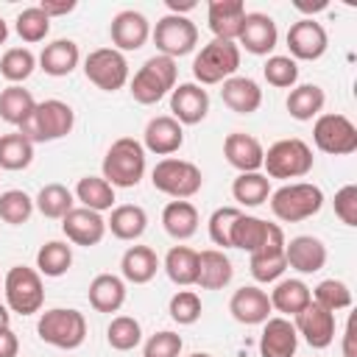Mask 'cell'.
Returning a JSON list of instances; mask_svg holds the SVG:
<instances>
[{"mask_svg": "<svg viewBox=\"0 0 357 357\" xmlns=\"http://www.w3.org/2000/svg\"><path fill=\"white\" fill-rule=\"evenodd\" d=\"M103 178L112 187H137L145 176V148L139 139L134 137H120L109 145L106 156H103Z\"/></svg>", "mask_w": 357, "mask_h": 357, "instance_id": "6da1fadb", "label": "cell"}, {"mask_svg": "<svg viewBox=\"0 0 357 357\" xmlns=\"http://www.w3.org/2000/svg\"><path fill=\"white\" fill-rule=\"evenodd\" d=\"M75 126V112L70 103L59 100V98H50V100H42L36 103L33 114L20 126V134L28 139V142H53V139H61L73 131Z\"/></svg>", "mask_w": 357, "mask_h": 357, "instance_id": "7a4b0ae2", "label": "cell"}, {"mask_svg": "<svg viewBox=\"0 0 357 357\" xmlns=\"http://www.w3.org/2000/svg\"><path fill=\"white\" fill-rule=\"evenodd\" d=\"M176 78H178V67H176V59H167V56H151L131 78V98L142 106H153L159 103L167 92H173L176 86Z\"/></svg>", "mask_w": 357, "mask_h": 357, "instance_id": "3957f363", "label": "cell"}, {"mask_svg": "<svg viewBox=\"0 0 357 357\" xmlns=\"http://www.w3.org/2000/svg\"><path fill=\"white\" fill-rule=\"evenodd\" d=\"M237 67H240V47L237 42H226V39L206 42L192 59V75H195V84L201 86L223 84L237 73Z\"/></svg>", "mask_w": 357, "mask_h": 357, "instance_id": "277c9868", "label": "cell"}, {"mask_svg": "<svg viewBox=\"0 0 357 357\" xmlns=\"http://www.w3.org/2000/svg\"><path fill=\"white\" fill-rule=\"evenodd\" d=\"M324 206V190L310 181H293L271 192V212L284 223H298L318 215Z\"/></svg>", "mask_w": 357, "mask_h": 357, "instance_id": "5b68a950", "label": "cell"}, {"mask_svg": "<svg viewBox=\"0 0 357 357\" xmlns=\"http://www.w3.org/2000/svg\"><path fill=\"white\" fill-rule=\"evenodd\" d=\"M36 332H39L42 343L70 351L86 340V318H84V312H78L73 307H53L39 315Z\"/></svg>", "mask_w": 357, "mask_h": 357, "instance_id": "8992f818", "label": "cell"}, {"mask_svg": "<svg viewBox=\"0 0 357 357\" xmlns=\"http://www.w3.org/2000/svg\"><path fill=\"white\" fill-rule=\"evenodd\" d=\"M312 165H315L312 148L298 137L273 142L262 156V167L268 178H301L312 170Z\"/></svg>", "mask_w": 357, "mask_h": 357, "instance_id": "52a82bcc", "label": "cell"}, {"mask_svg": "<svg viewBox=\"0 0 357 357\" xmlns=\"http://www.w3.org/2000/svg\"><path fill=\"white\" fill-rule=\"evenodd\" d=\"M151 181L159 192L170 195L173 201H187L192 198L201 184H204V176H201V167L195 162H187V159H176V156H165L162 162H156V167L151 170Z\"/></svg>", "mask_w": 357, "mask_h": 357, "instance_id": "ba28073f", "label": "cell"}, {"mask_svg": "<svg viewBox=\"0 0 357 357\" xmlns=\"http://www.w3.org/2000/svg\"><path fill=\"white\" fill-rule=\"evenodd\" d=\"M3 293H6V307L20 315H33L45 304L42 276H39V271L25 268V265L8 268L6 279H3Z\"/></svg>", "mask_w": 357, "mask_h": 357, "instance_id": "9c48e42d", "label": "cell"}, {"mask_svg": "<svg viewBox=\"0 0 357 357\" xmlns=\"http://www.w3.org/2000/svg\"><path fill=\"white\" fill-rule=\"evenodd\" d=\"M312 142L329 156H349L357 151V126L337 112L318 114L312 126Z\"/></svg>", "mask_w": 357, "mask_h": 357, "instance_id": "30bf717a", "label": "cell"}, {"mask_svg": "<svg viewBox=\"0 0 357 357\" xmlns=\"http://www.w3.org/2000/svg\"><path fill=\"white\" fill-rule=\"evenodd\" d=\"M151 36H153L159 56H167V59H181V56L192 53L198 45L195 22L190 17H178V14H165L156 22V28L151 31Z\"/></svg>", "mask_w": 357, "mask_h": 357, "instance_id": "8fae6325", "label": "cell"}, {"mask_svg": "<svg viewBox=\"0 0 357 357\" xmlns=\"http://www.w3.org/2000/svg\"><path fill=\"white\" fill-rule=\"evenodd\" d=\"M84 75L103 92H117L128 81V61L114 47H98L84 59Z\"/></svg>", "mask_w": 357, "mask_h": 357, "instance_id": "7c38bea8", "label": "cell"}, {"mask_svg": "<svg viewBox=\"0 0 357 357\" xmlns=\"http://www.w3.org/2000/svg\"><path fill=\"white\" fill-rule=\"evenodd\" d=\"M287 47H290V59H301V61H315L326 53L329 47V36L324 31V25L312 17H304L298 22L290 25L287 31Z\"/></svg>", "mask_w": 357, "mask_h": 357, "instance_id": "4fadbf2b", "label": "cell"}, {"mask_svg": "<svg viewBox=\"0 0 357 357\" xmlns=\"http://www.w3.org/2000/svg\"><path fill=\"white\" fill-rule=\"evenodd\" d=\"M279 42V31L273 17L262 14V11H245L240 36H237V47L248 50L251 56H268Z\"/></svg>", "mask_w": 357, "mask_h": 357, "instance_id": "5bb4252c", "label": "cell"}, {"mask_svg": "<svg viewBox=\"0 0 357 357\" xmlns=\"http://www.w3.org/2000/svg\"><path fill=\"white\" fill-rule=\"evenodd\" d=\"M296 332L312 346V349H326L335 340V312L324 310L321 304L310 301L298 315H293Z\"/></svg>", "mask_w": 357, "mask_h": 357, "instance_id": "9a60e30c", "label": "cell"}, {"mask_svg": "<svg viewBox=\"0 0 357 357\" xmlns=\"http://www.w3.org/2000/svg\"><path fill=\"white\" fill-rule=\"evenodd\" d=\"M109 36H112L114 50H120V53L139 50L151 36V22H148V17L142 11L126 8V11L114 14V20L109 25Z\"/></svg>", "mask_w": 357, "mask_h": 357, "instance_id": "2e32d148", "label": "cell"}, {"mask_svg": "<svg viewBox=\"0 0 357 357\" xmlns=\"http://www.w3.org/2000/svg\"><path fill=\"white\" fill-rule=\"evenodd\" d=\"M170 117L178 120L181 126H195L206 117L209 112V95L201 84L195 81H187V84H178L173 86L170 92Z\"/></svg>", "mask_w": 357, "mask_h": 357, "instance_id": "e0dca14e", "label": "cell"}, {"mask_svg": "<svg viewBox=\"0 0 357 357\" xmlns=\"http://www.w3.org/2000/svg\"><path fill=\"white\" fill-rule=\"evenodd\" d=\"M61 231L70 243L75 245H98L106 234V220L100 218V212H92L86 206H73L64 218H61Z\"/></svg>", "mask_w": 357, "mask_h": 357, "instance_id": "ac0fdd59", "label": "cell"}, {"mask_svg": "<svg viewBox=\"0 0 357 357\" xmlns=\"http://www.w3.org/2000/svg\"><path fill=\"white\" fill-rule=\"evenodd\" d=\"M284 231H282V226L271 234V240L259 248V251H254L251 254V262H248V268H251V276L257 279V282H262V284H268V282H279V276L287 271V259H284Z\"/></svg>", "mask_w": 357, "mask_h": 357, "instance_id": "d6986e66", "label": "cell"}, {"mask_svg": "<svg viewBox=\"0 0 357 357\" xmlns=\"http://www.w3.org/2000/svg\"><path fill=\"white\" fill-rule=\"evenodd\" d=\"M184 145V128L178 120H173L170 114H159L151 117L145 131H142V148L156 153V156H170Z\"/></svg>", "mask_w": 357, "mask_h": 357, "instance_id": "ffe728a7", "label": "cell"}, {"mask_svg": "<svg viewBox=\"0 0 357 357\" xmlns=\"http://www.w3.org/2000/svg\"><path fill=\"white\" fill-rule=\"evenodd\" d=\"M298 332L290 318H268L259 335V357H296Z\"/></svg>", "mask_w": 357, "mask_h": 357, "instance_id": "44dd1931", "label": "cell"}, {"mask_svg": "<svg viewBox=\"0 0 357 357\" xmlns=\"http://www.w3.org/2000/svg\"><path fill=\"white\" fill-rule=\"evenodd\" d=\"M245 20V3L243 0H209L206 6V22L215 39L237 42L240 28Z\"/></svg>", "mask_w": 357, "mask_h": 357, "instance_id": "7402d4cb", "label": "cell"}, {"mask_svg": "<svg viewBox=\"0 0 357 357\" xmlns=\"http://www.w3.org/2000/svg\"><path fill=\"white\" fill-rule=\"evenodd\" d=\"M271 298L265 290L254 287V284H243L240 290H234L231 301H229V312L234 321L254 326V324H265L271 318Z\"/></svg>", "mask_w": 357, "mask_h": 357, "instance_id": "603a6c76", "label": "cell"}, {"mask_svg": "<svg viewBox=\"0 0 357 357\" xmlns=\"http://www.w3.org/2000/svg\"><path fill=\"white\" fill-rule=\"evenodd\" d=\"M223 156L231 167H237L240 173H257L262 167V156H265V148L257 137L251 134H243V131H231L226 139H223Z\"/></svg>", "mask_w": 357, "mask_h": 357, "instance_id": "cb8c5ba5", "label": "cell"}, {"mask_svg": "<svg viewBox=\"0 0 357 357\" xmlns=\"http://www.w3.org/2000/svg\"><path fill=\"white\" fill-rule=\"evenodd\" d=\"M284 259L287 268L298 273H315L326 265V245L312 234H298L290 243H284Z\"/></svg>", "mask_w": 357, "mask_h": 357, "instance_id": "d4e9b609", "label": "cell"}, {"mask_svg": "<svg viewBox=\"0 0 357 357\" xmlns=\"http://www.w3.org/2000/svg\"><path fill=\"white\" fill-rule=\"evenodd\" d=\"M220 98L237 114H254L262 106V89L248 75H231V78H226L223 81V89H220Z\"/></svg>", "mask_w": 357, "mask_h": 357, "instance_id": "484cf974", "label": "cell"}, {"mask_svg": "<svg viewBox=\"0 0 357 357\" xmlns=\"http://www.w3.org/2000/svg\"><path fill=\"white\" fill-rule=\"evenodd\" d=\"M234 276L231 259L220 251V248H206L198 251V276L195 284L204 290H223Z\"/></svg>", "mask_w": 357, "mask_h": 357, "instance_id": "4316f807", "label": "cell"}, {"mask_svg": "<svg viewBox=\"0 0 357 357\" xmlns=\"http://www.w3.org/2000/svg\"><path fill=\"white\" fill-rule=\"evenodd\" d=\"M78 61H81V50L73 39H53L39 53V67L53 78L70 75L78 67Z\"/></svg>", "mask_w": 357, "mask_h": 357, "instance_id": "83f0119b", "label": "cell"}, {"mask_svg": "<svg viewBox=\"0 0 357 357\" xmlns=\"http://www.w3.org/2000/svg\"><path fill=\"white\" fill-rule=\"evenodd\" d=\"M276 229H279V223H268V220H262L257 215H245L243 212L237 218L234 229H231V248H243V251L254 254L271 240V234Z\"/></svg>", "mask_w": 357, "mask_h": 357, "instance_id": "f1b7e54d", "label": "cell"}, {"mask_svg": "<svg viewBox=\"0 0 357 357\" xmlns=\"http://www.w3.org/2000/svg\"><path fill=\"white\" fill-rule=\"evenodd\" d=\"M89 304L95 312H117L126 301V282L114 273H98L89 282Z\"/></svg>", "mask_w": 357, "mask_h": 357, "instance_id": "f546056e", "label": "cell"}, {"mask_svg": "<svg viewBox=\"0 0 357 357\" xmlns=\"http://www.w3.org/2000/svg\"><path fill=\"white\" fill-rule=\"evenodd\" d=\"M156 271H159V257L148 245H131L120 259L123 282H131V284H148L156 276Z\"/></svg>", "mask_w": 357, "mask_h": 357, "instance_id": "4dcf8cb0", "label": "cell"}, {"mask_svg": "<svg viewBox=\"0 0 357 357\" xmlns=\"http://www.w3.org/2000/svg\"><path fill=\"white\" fill-rule=\"evenodd\" d=\"M106 229L117 240H139L148 229V215L137 204H120V206L112 209V215L106 220Z\"/></svg>", "mask_w": 357, "mask_h": 357, "instance_id": "1f68e13d", "label": "cell"}, {"mask_svg": "<svg viewBox=\"0 0 357 357\" xmlns=\"http://www.w3.org/2000/svg\"><path fill=\"white\" fill-rule=\"evenodd\" d=\"M268 298H271V307L287 318V315H298L312 301V290L301 279H279Z\"/></svg>", "mask_w": 357, "mask_h": 357, "instance_id": "d6a6232c", "label": "cell"}, {"mask_svg": "<svg viewBox=\"0 0 357 357\" xmlns=\"http://www.w3.org/2000/svg\"><path fill=\"white\" fill-rule=\"evenodd\" d=\"M324 103H326V95H324V89L318 84H298V86L290 89V95L284 100L290 117L293 120H301V123L318 117L321 109H324Z\"/></svg>", "mask_w": 357, "mask_h": 357, "instance_id": "836d02e7", "label": "cell"}, {"mask_svg": "<svg viewBox=\"0 0 357 357\" xmlns=\"http://www.w3.org/2000/svg\"><path fill=\"white\" fill-rule=\"evenodd\" d=\"M162 226L173 240H190L198 231V209L190 201H170L162 209Z\"/></svg>", "mask_w": 357, "mask_h": 357, "instance_id": "e575fe53", "label": "cell"}, {"mask_svg": "<svg viewBox=\"0 0 357 357\" xmlns=\"http://www.w3.org/2000/svg\"><path fill=\"white\" fill-rule=\"evenodd\" d=\"M75 201H81V206L92 209V212H106L114 206V187L103 178V176H84L75 184Z\"/></svg>", "mask_w": 357, "mask_h": 357, "instance_id": "d590c367", "label": "cell"}, {"mask_svg": "<svg viewBox=\"0 0 357 357\" xmlns=\"http://www.w3.org/2000/svg\"><path fill=\"white\" fill-rule=\"evenodd\" d=\"M36 109V100L28 89H22L20 84H8L6 89H0V117L11 126H22Z\"/></svg>", "mask_w": 357, "mask_h": 357, "instance_id": "8d00e7d4", "label": "cell"}, {"mask_svg": "<svg viewBox=\"0 0 357 357\" xmlns=\"http://www.w3.org/2000/svg\"><path fill=\"white\" fill-rule=\"evenodd\" d=\"M165 273L178 287L195 284V276H198V251H192L187 245H173L167 251V257H165Z\"/></svg>", "mask_w": 357, "mask_h": 357, "instance_id": "74e56055", "label": "cell"}, {"mask_svg": "<svg viewBox=\"0 0 357 357\" xmlns=\"http://www.w3.org/2000/svg\"><path fill=\"white\" fill-rule=\"evenodd\" d=\"M231 195L240 206H259L271 198V178L265 173H240L231 184Z\"/></svg>", "mask_w": 357, "mask_h": 357, "instance_id": "f35d334b", "label": "cell"}, {"mask_svg": "<svg viewBox=\"0 0 357 357\" xmlns=\"http://www.w3.org/2000/svg\"><path fill=\"white\" fill-rule=\"evenodd\" d=\"M73 204H75L73 190L64 187V184H59V181L45 184V187L39 190V195L33 198V206H36L45 218H53V220H61V218L73 209Z\"/></svg>", "mask_w": 357, "mask_h": 357, "instance_id": "ab89813d", "label": "cell"}, {"mask_svg": "<svg viewBox=\"0 0 357 357\" xmlns=\"http://www.w3.org/2000/svg\"><path fill=\"white\" fill-rule=\"evenodd\" d=\"M70 265H73V248L67 243H61V240H50L36 251L39 276H50V279L64 276L70 271Z\"/></svg>", "mask_w": 357, "mask_h": 357, "instance_id": "60d3db41", "label": "cell"}, {"mask_svg": "<svg viewBox=\"0 0 357 357\" xmlns=\"http://www.w3.org/2000/svg\"><path fill=\"white\" fill-rule=\"evenodd\" d=\"M33 162V142L20 131L0 134V170H25Z\"/></svg>", "mask_w": 357, "mask_h": 357, "instance_id": "b9f144b4", "label": "cell"}, {"mask_svg": "<svg viewBox=\"0 0 357 357\" xmlns=\"http://www.w3.org/2000/svg\"><path fill=\"white\" fill-rule=\"evenodd\" d=\"M106 340L117 351H131V349H137L142 343V326L131 315H117L106 326Z\"/></svg>", "mask_w": 357, "mask_h": 357, "instance_id": "7bdbcfd3", "label": "cell"}, {"mask_svg": "<svg viewBox=\"0 0 357 357\" xmlns=\"http://www.w3.org/2000/svg\"><path fill=\"white\" fill-rule=\"evenodd\" d=\"M33 70H36V56L28 47H11L0 59V75L8 84H22L25 78H31Z\"/></svg>", "mask_w": 357, "mask_h": 357, "instance_id": "ee69618b", "label": "cell"}, {"mask_svg": "<svg viewBox=\"0 0 357 357\" xmlns=\"http://www.w3.org/2000/svg\"><path fill=\"white\" fill-rule=\"evenodd\" d=\"M14 28H17V33H20L22 42L36 45V42H42V39L50 33V17H47L39 6H28V8H22V11L17 14Z\"/></svg>", "mask_w": 357, "mask_h": 357, "instance_id": "f6af8a7d", "label": "cell"}, {"mask_svg": "<svg viewBox=\"0 0 357 357\" xmlns=\"http://www.w3.org/2000/svg\"><path fill=\"white\" fill-rule=\"evenodd\" d=\"M33 215V198L25 190H6L0 192V220L8 226H22Z\"/></svg>", "mask_w": 357, "mask_h": 357, "instance_id": "bcb514c9", "label": "cell"}, {"mask_svg": "<svg viewBox=\"0 0 357 357\" xmlns=\"http://www.w3.org/2000/svg\"><path fill=\"white\" fill-rule=\"evenodd\" d=\"M312 301L321 304V307L329 310V312L349 310V307H351V290H349V284L340 282V279H324V282L315 287Z\"/></svg>", "mask_w": 357, "mask_h": 357, "instance_id": "7dc6e473", "label": "cell"}, {"mask_svg": "<svg viewBox=\"0 0 357 357\" xmlns=\"http://www.w3.org/2000/svg\"><path fill=\"white\" fill-rule=\"evenodd\" d=\"M262 75L276 89H293L296 81H298V64L290 56H268V61L262 67Z\"/></svg>", "mask_w": 357, "mask_h": 357, "instance_id": "c3c4849f", "label": "cell"}, {"mask_svg": "<svg viewBox=\"0 0 357 357\" xmlns=\"http://www.w3.org/2000/svg\"><path fill=\"white\" fill-rule=\"evenodd\" d=\"M243 212L237 206H220L209 218V240L220 248H231V229Z\"/></svg>", "mask_w": 357, "mask_h": 357, "instance_id": "681fc988", "label": "cell"}, {"mask_svg": "<svg viewBox=\"0 0 357 357\" xmlns=\"http://www.w3.org/2000/svg\"><path fill=\"white\" fill-rule=\"evenodd\" d=\"M201 298H198V293L195 290H178L173 298H170V304H167V312H170V318L176 321V324H181V326H190V324H195L198 318H201Z\"/></svg>", "mask_w": 357, "mask_h": 357, "instance_id": "f907efd6", "label": "cell"}, {"mask_svg": "<svg viewBox=\"0 0 357 357\" xmlns=\"http://www.w3.org/2000/svg\"><path fill=\"white\" fill-rule=\"evenodd\" d=\"M181 349H184L181 335H176L170 329H162V332H156V335H151L145 340L142 357H178Z\"/></svg>", "mask_w": 357, "mask_h": 357, "instance_id": "816d5d0a", "label": "cell"}, {"mask_svg": "<svg viewBox=\"0 0 357 357\" xmlns=\"http://www.w3.org/2000/svg\"><path fill=\"white\" fill-rule=\"evenodd\" d=\"M335 215L346 226H357V184H346L335 192Z\"/></svg>", "mask_w": 357, "mask_h": 357, "instance_id": "f5cc1de1", "label": "cell"}, {"mask_svg": "<svg viewBox=\"0 0 357 357\" xmlns=\"http://www.w3.org/2000/svg\"><path fill=\"white\" fill-rule=\"evenodd\" d=\"M75 0H42L39 3V8L53 20V17H64V14H70V11H75Z\"/></svg>", "mask_w": 357, "mask_h": 357, "instance_id": "db71d44e", "label": "cell"}, {"mask_svg": "<svg viewBox=\"0 0 357 357\" xmlns=\"http://www.w3.org/2000/svg\"><path fill=\"white\" fill-rule=\"evenodd\" d=\"M17 351H20V340L11 332V326L0 329V357H17Z\"/></svg>", "mask_w": 357, "mask_h": 357, "instance_id": "11a10c76", "label": "cell"}, {"mask_svg": "<svg viewBox=\"0 0 357 357\" xmlns=\"http://www.w3.org/2000/svg\"><path fill=\"white\" fill-rule=\"evenodd\" d=\"M343 357H357V349H354V321L346 324V335H343Z\"/></svg>", "mask_w": 357, "mask_h": 357, "instance_id": "9f6ffc18", "label": "cell"}, {"mask_svg": "<svg viewBox=\"0 0 357 357\" xmlns=\"http://www.w3.org/2000/svg\"><path fill=\"white\" fill-rule=\"evenodd\" d=\"M167 8H170V14H178V17H184V11H192L195 8V0H167Z\"/></svg>", "mask_w": 357, "mask_h": 357, "instance_id": "6f0895ef", "label": "cell"}, {"mask_svg": "<svg viewBox=\"0 0 357 357\" xmlns=\"http://www.w3.org/2000/svg\"><path fill=\"white\" fill-rule=\"evenodd\" d=\"M296 8L304 11V14H315V11H324V8H326V0H321V3H301V0H298Z\"/></svg>", "mask_w": 357, "mask_h": 357, "instance_id": "680465c9", "label": "cell"}, {"mask_svg": "<svg viewBox=\"0 0 357 357\" xmlns=\"http://www.w3.org/2000/svg\"><path fill=\"white\" fill-rule=\"evenodd\" d=\"M8 324H11V312H8L6 304H0V329H6Z\"/></svg>", "mask_w": 357, "mask_h": 357, "instance_id": "91938a15", "label": "cell"}, {"mask_svg": "<svg viewBox=\"0 0 357 357\" xmlns=\"http://www.w3.org/2000/svg\"><path fill=\"white\" fill-rule=\"evenodd\" d=\"M6 39H8V25H6V20L0 17V45H3Z\"/></svg>", "mask_w": 357, "mask_h": 357, "instance_id": "94428289", "label": "cell"}, {"mask_svg": "<svg viewBox=\"0 0 357 357\" xmlns=\"http://www.w3.org/2000/svg\"><path fill=\"white\" fill-rule=\"evenodd\" d=\"M190 357H212V354H206V351H192Z\"/></svg>", "mask_w": 357, "mask_h": 357, "instance_id": "6125c7cd", "label": "cell"}]
</instances>
